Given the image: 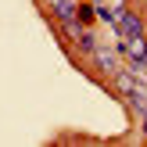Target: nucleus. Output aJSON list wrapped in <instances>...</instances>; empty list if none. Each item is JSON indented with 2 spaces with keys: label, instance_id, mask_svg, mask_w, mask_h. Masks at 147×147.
<instances>
[{
  "label": "nucleus",
  "instance_id": "2",
  "mask_svg": "<svg viewBox=\"0 0 147 147\" xmlns=\"http://www.w3.org/2000/svg\"><path fill=\"white\" fill-rule=\"evenodd\" d=\"M115 36H144V18L136 11H126L122 7L119 18H115Z\"/></svg>",
  "mask_w": 147,
  "mask_h": 147
},
{
  "label": "nucleus",
  "instance_id": "1",
  "mask_svg": "<svg viewBox=\"0 0 147 147\" xmlns=\"http://www.w3.org/2000/svg\"><path fill=\"white\" fill-rule=\"evenodd\" d=\"M115 83H119V90H122V97L129 100V104L136 108V111H147V83H140V79L133 76V72H115Z\"/></svg>",
  "mask_w": 147,
  "mask_h": 147
},
{
  "label": "nucleus",
  "instance_id": "4",
  "mask_svg": "<svg viewBox=\"0 0 147 147\" xmlns=\"http://www.w3.org/2000/svg\"><path fill=\"white\" fill-rule=\"evenodd\" d=\"M93 61H97V68L108 72V76L119 72V57H115V50H108V47H97V50H93Z\"/></svg>",
  "mask_w": 147,
  "mask_h": 147
},
{
  "label": "nucleus",
  "instance_id": "5",
  "mask_svg": "<svg viewBox=\"0 0 147 147\" xmlns=\"http://www.w3.org/2000/svg\"><path fill=\"white\" fill-rule=\"evenodd\" d=\"M76 43H79V47L86 50V54H93V50H97V40H93V32H86V29H83V32L76 36Z\"/></svg>",
  "mask_w": 147,
  "mask_h": 147
},
{
  "label": "nucleus",
  "instance_id": "3",
  "mask_svg": "<svg viewBox=\"0 0 147 147\" xmlns=\"http://www.w3.org/2000/svg\"><path fill=\"white\" fill-rule=\"evenodd\" d=\"M115 43H119V50L129 57V61L147 57V40H144V36H115Z\"/></svg>",
  "mask_w": 147,
  "mask_h": 147
},
{
  "label": "nucleus",
  "instance_id": "6",
  "mask_svg": "<svg viewBox=\"0 0 147 147\" xmlns=\"http://www.w3.org/2000/svg\"><path fill=\"white\" fill-rule=\"evenodd\" d=\"M140 115H144V133H147V111H140Z\"/></svg>",
  "mask_w": 147,
  "mask_h": 147
}]
</instances>
